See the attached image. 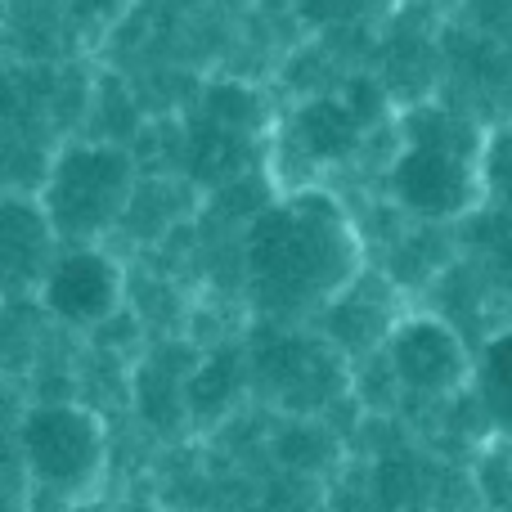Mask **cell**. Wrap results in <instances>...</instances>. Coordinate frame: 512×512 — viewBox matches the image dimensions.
<instances>
[{
  "mask_svg": "<svg viewBox=\"0 0 512 512\" xmlns=\"http://www.w3.org/2000/svg\"><path fill=\"white\" fill-rule=\"evenodd\" d=\"M135 512H158V508H135Z\"/></svg>",
  "mask_w": 512,
  "mask_h": 512,
  "instance_id": "cell-10",
  "label": "cell"
},
{
  "mask_svg": "<svg viewBox=\"0 0 512 512\" xmlns=\"http://www.w3.org/2000/svg\"><path fill=\"white\" fill-rule=\"evenodd\" d=\"M477 387H481L486 414L512 436V333L495 337V342L486 346L481 369H477Z\"/></svg>",
  "mask_w": 512,
  "mask_h": 512,
  "instance_id": "cell-8",
  "label": "cell"
},
{
  "mask_svg": "<svg viewBox=\"0 0 512 512\" xmlns=\"http://www.w3.org/2000/svg\"><path fill=\"white\" fill-rule=\"evenodd\" d=\"M391 194L418 216H459L477 194V162L468 153V126L445 113H423L409 126L405 153L391 167Z\"/></svg>",
  "mask_w": 512,
  "mask_h": 512,
  "instance_id": "cell-2",
  "label": "cell"
},
{
  "mask_svg": "<svg viewBox=\"0 0 512 512\" xmlns=\"http://www.w3.org/2000/svg\"><path fill=\"white\" fill-rule=\"evenodd\" d=\"M131 194V162L117 149H72L54 167L50 212L63 230L90 234L108 225Z\"/></svg>",
  "mask_w": 512,
  "mask_h": 512,
  "instance_id": "cell-4",
  "label": "cell"
},
{
  "mask_svg": "<svg viewBox=\"0 0 512 512\" xmlns=\"http://www.w3.org/2000/svg\"><path fill=\"white\" fill-rule=\"evenodd\" d=\"M122 301V270L104 252H72L45 274V306L68 324H99Z\"/></svg>",
  "mask_w": 512,
  "mask_h": 512,
  "instance_id": "cell-6",
  "label": "cell"
},
{
  "mask_svg": "<svg viewBox=\"0 0 512 512\" xmlns=\"http://www.w3.org/2000/svg\"><path fill=\"white\" fill-rule=\"evenodd\" d=\"M292 140L310 162H337L360 140V113L342 99H310L292 117Z\"/></svg>",
  "mask_w": 512,
  "mask_h": 512,
  "instance_id": "cell-7",
  "label": "cell"
},
{
  "mask_svg": "<svg viewBox=\"0 0 512 512\" xmlns=\"http://www.w3.org/2000/svg\"><path fill=\"white\" fill-rule=\"evenodd\" d=\"M382 0H297V9L310 23H355V18L373 14Z\"/></svg>",
  "mask_w": 512,
  "mask_h": 512,
  "instance_id": "cell-9",
  "label": "cell"
},
{
  "mask_svg": "<svg viewBox=\"0 0 512 512\" xmlns=\"http://www.w3.org/2000/svg\"><path fill=\"white\" fill-rule=\"evenodd\" d=\"M248 279L270 315L328 306L355 279V234L328 198L297 194L248 234Z\"/></svg>",
  "mask_w": 512,
  "mask_h": 512,
  "instance_id": "cell-1",
  "label": "cell"
},
{
  "mask_svg": "<svg viewBox=\"0 0 512 512\" xmlns=\"http://www.w3.org/2000/svg\"><path fill=\"white\" fill-rule=\"evenodd\" d=\"M23 454L41 486L77 495L104 468V427L81 405H41L23 423Z\"/></svg>",
  "mask_w": 512,
  "mask_h": 512,
  "instance_id": "cell-3",
  "label": "cell"
},
{
  "mask_svg": "<svg viewBox=\"0 0 512 512\" xmlns=\"http://www.w3.org/2000/svg\"><path fill=\"white\" fill-rule=\"evenodd\" d=\"M387 360L400 387L418 396H450L468 378V351L441 319H405L387 333Z\"/></svg>",
  "mask_w": 512,
  "mask_h": 512,
  "instance_id": "cell-5",
  "label": "cell"
}]
</instances>
